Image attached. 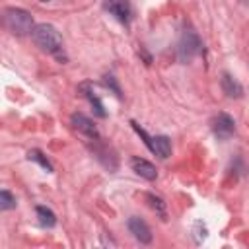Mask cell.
Segmentation results:
<instances>
[{
	"label": "cell",
	"mask_w": 249,
	"mask_h": 249,
	"mask_svg": "<svg viewBox=\"0 0 249 249\" xmlns=\"http://www.w3.org/2000/svg\"><path fill=\"white\" fill-rule=\"evenodd\" d=\"M31 39H33V43H35L41 51L60 56V51H62V37H60V33L56 31V27H53L51 23L33 25V29H31Z\"/></svg>",
	"instance_id": "6da1fadb"
},
{
	"label": "cell",
	"mask_w": 249,
	"mask_h": 249,
	"mask_svg": "<svg viewBox=\"0 0 249 249\" xmlns=\"http://www.w3.org/2000/svg\"><path fill=\"white\" fill-rule=\"evenodd\" d=\"M0 21L14 35H29L33 29V16L21 8H6L0 14Z\"/></svg>",
	"instance_id": "7a4b0ae2"
},
{
	"label": "cell",
	"mask_w": 249,
	"mask_h": 249,
	"mask_svg": "<svg viewBox=\"0 0 249 249\" xmlns=\"http://www.w3.org/2000/svg\"><path fill=\"white\" fill-rule=\"evenodd\" d=\"M200 49H202L200 37H198L195 31L187 29V31L181 35V41H179V45H177V56H179L181 62H191V60L200 53Z\"/></svg>",
	"instance_id": "3957f363"
},
{
	"label": "cell",
	"mask_w": 249,
	"mask_h": 249,
	"mask_svg": "<svg viewBox=\"0 0 249 249\" xmlns=\"http://www.w3.org/2000/svg\"><path fill=\"white\" fill-rule=\"evenodd\" d=\"M212 132L220 138V140H228L235 134V121L233 117H230L228 113H218L212 119Z\"/></svg>",
	"instance_id": "277c9868"
},
{
	"label": "cell",
	"mask_w": 249,
	"mask_h": 249,
	"mask_svg": "<svg viewBox=\"0 0 249 249\" xmlns=\"http://www.w3.org/2000/svg\"><path fill=\"white\" fill-rule=\"evenodd\" d=\"M126 226H128V231L134 235L136 241H140V243H150V241H152V231H150L148 224H146L142 218L130 216Z\"/></svg>",
	"instance_id": "5b68a950"
},
{
	"label": "cell",
	"mask_w": 249,
	"mask_h": 249,
	"mask_svg": "<svg viewBox=\"0 0 249 249\" xmlns=\"http://www.w3.org/2000/svg\"><path fill=\"white\" fill-rule=\"evenodd\" d=\"M105 8H107V12L113 14L121 23H128L130 12H132L128 0H107V2H105Z\"/></svg>",
	"instance_id": "8992f818"
},
{
	"label": "cell",
	"mask_w": 249,
	"mask_h": 249,
	"mask_svg": "<svg viewBox=\"0 0 249 249\" xmlns=\"http://www.w3.org/2000/svg\"><path fill=\"white\" fill-rule=\"evenodd\" d=\"M72 124H74V128H76L78 132L86 134L88 138H93V140L99 138V132H97L93 121L88 119L86 115H82V113H74V115H72Z\"/></svg>",
	"instance_id": "52a82bcc"
},
{
	"label": "cell",
	"mask_w": 249,
	"mask_h": 249,
	"mask_svg": "<svg viewBox=\"0 0 249 249\" xmlns=\"http://www.w3.org/2000/svg\"><path fill=\"white\" fill-rule=\"evenodd\" d=\"M130 165H132V169H134L140 177H144V179H148V181H154V179L158 177L156 165L150 163V161L144 160V158H132V160H130Z\"/></svg>",
	"instance_id": "ba28073f"
},
{
	"label": "cell",
	"mask_w": 249,
	"mask_h": 249,
	"mask_svg": "<svg viewBox=\"0 0 249 249\" xmlns=\"http://www.w3.org/2000/svg\"><path fill=\"white\" fill-rule=\"evenodd\" d=\"M150 150H152L158 158L165 160V158L171 156V140H169L167 136H154L152 142H150Z\"/></svg>",
	"instance_id": "9c48e42d"
},
{
	"label": "cell",
	"mask_w": 249,
	"mask_h": 249,
	"mask_svg": "<svg viewBox=\"0 0 249 249\" xmlns=\"http://www.w3.org/2000/svg\"><path fill=\"white\" fill-rule=\"evenodd\" d=\"M222 89L228 97H241L243 95V86L231 74H222Z\"/></svg>",
	"instance_id": "30bf717a"
},
{
	"label": "cell",
	"mask_w": 249,
	"mask_h": 249,
	"mask_svg": "<svg viewBox=\"0 0 249 249\" xmlns=\"http://www.w3.org/2000/svg\"><path fill=\"white\" fill-rule=\"evenodd\" d=\"M82 89H86V97L89 99V103H91V107H93L95 115H97V117H105L107 113H105V109H103L101 99L95 95V91H93V89H89V86H88V84H84V86H82Z\"/></svg>",
	"instance_id": "8fae6325"
},
{
	"label": "cell",
	"mask_w": 249,
	"mask_h": 249,
	"mask_svg": "<svg viewBox=\"0 0 249 249\" xmlns=\"http://www.w3.org/2000/svg\"><path fill=\"white\" fill-rule=\"evenodd\" d=\"M37 218H39V224L45 226V228H53L56 224V216L51 208L47 206H37Z\"/></svg>",
	"instance_id": "7c38bea8"
},
{
	"label": "cell",
	"mask_w": 249,
	"mask_h": 249,
	"mask_svg": "<svg viewBox=\"0 0 249 249\" xmlns=\"http://www.w3.org/2000/svg\"><path fill=\"white\" fill-rule=\"evenodd\" d=\"M146 200H148L150 208H152V210H156V214H158L161 220H165V218H167V212H165V202H163L160 196H156V195L148 193V195H146Z\"/></svg>",
	"instance_id": "4fadbf2b"
},
{
	"label": "cell",
	"mask_w": 249,
	"mask_h": 249,
	"mask_svg": "<svg viewBox=\"0 0 249 249\" xmlns=\"http://www.w3.org/2000/svg\"><path fill=\"white\" fill-rule=\"evenodd\" d=\"M27 160H29V161L39 163V165H41L43 169H47L49 173L53 171V163L47 160V156H45L41 150H29V152H27Z\"/></svg>",
	"instance_id": "5bb4252c"
},
{
	"label": "cell",
	"mask_w": 249,
	"mask_h": 249,
	"mask_svg": "<svg viewBox=\"0 0 249 249\" xmlns=\"http://www.w3.org/2000/svg\"><path fill=\"white\" fill-rule=\"evenodd\" d=\"M16 196L10 193V191H6V189H2L0 191V210H12V208H16Z\"/></svg>",
	"instance_id": "9a60e30c"
},
{
	"label": "cell",
	"mask_w": 249,
	"mask_h": 249,
	"mask_svg": "<svg viewBox=\"0 0 249 249\" xmlns=\"http://www.w3.org/2000/svg\"><path fill=\"white\" fill-rule=\"evenodd\" d=\"M103 86L105 88H109L117 97H121V88H119V84H117V80H115V76H111V74H107V76H103Z\"/></svg>",
	"instance_id": "2e32d148"
},
{
	"label": "cell",
	"mask_w": 249,
	"mask_h": 249,
	"mask_svg": "<svg viewBox=\"0 0 249 249\" xmlns=\"http://www.w3.org/2000/svg\"><path fill=\"white\" fill-rule=\"evenodd\" d=\"M41 2H49V0H41Z\"/></svg>",
	"instance_id": "e0dca14e"
}]
</instances>
